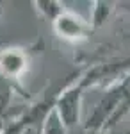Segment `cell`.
<instances>
[{"label":"cell","instance_id":"6da1fadb","mask_svg":"<svg viewBox=\"0 0 130 134\" xmlns=\"http://www.w3.org/2000/svg\"><path fill=\"white\" fill-rule=\"evenodd\" d=\"M11 59H13V54H5V55H4V63H11ZM14 59H16V63L21 61V55H20V54H14ZM11 66H14V64H7V66H4V72L9 73Z\"/></svg>","mask_w":130,"mask_h":134}]
</instances>
